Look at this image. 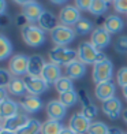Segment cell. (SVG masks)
Instances as JSON below:
<instances>
[{"instance_id": "7", "label": "cell", "mask_w": 127, "mask_h": 134, "mask_svg": "<svg viewBox=\"0 0 127 134\" xmlns=\"http://www.w3.org/2000/svg\"><path fill=\"white\" fill-rule=\"evenodd\" d=\"M23 81H25L26 85V90L29 94H34V96H38L41 93H44L48 90L49 85L48 82L44 81L42 77H32V75H25L23 77Z\"/></svg>"}, {"instance_id": "20", "label": "cell", "mask_w": 127, "mask_h": 134, "mask_svg": "<svg viewBox=\"0 0 127 134\" xmlns=\"http://www.w3.org/2000/svg\"><path fill=\"white\" fill-rule=\"evenodd\" d=\"M85 74H86V64L82 63L81 60H75L66 66V75L71 80H81Z\"/></svg>"}, {"instance_id": "42", "label": "cell", "mask_w": 127, "mask_h": 134, "mask_svg": "<svg viewBox=\"0 0 127 134\" xmlns=\"http://www.w3.org/2000/svg\"><path fill=\"white\" fill-rule=\"evenodd\" d=\"M13 2H15L16 4H19V5H25V4H29V3L34 2V0H13Z\"/></svg>"}, {"instance_id": "3", "label": "cell", "mask_w": 127, "mask_h": 134, "mask_svg": "<svg viewBox=\"0 0 127 134\" xmlns=\"http://www.w3.org/2000/svg\"><path fill=\"white\" fill-rule=\"evenodd\" d=\"M22 38L29 47H41L45 44V33L40 26H36L34 23H29L25 27H22Z\"/></svg>"}, {"instance_id": "21", "label": "cell", "mask_w": 127, "mask_h": 134, "mask_svg": "<svg viewBox=\"0 0 127 134\" xmlns=\"http://www.w3.org/2000/svg\"><path fill=\"white\" fill-rule=\"evenodd\" d=\"M124 27V22L120 16L118 15H109L105 18V23H104V29L107 30L109 34H118L123 30Z\"/></svg>"}, {"instance_id": "12", "label": "cell", "mask_w": 127, "mask_h": 134, "mask_svg": "<svg viewBox=\"0 0 127 134\" xmlns=\"http://www.w3.org/2000/svg\"><path fill=\"white\" fill-rule=\"evenodd\" d=\"M44 11L45 10L42 8V5L38 4L37 2H32V3H29V4L22 5V15H25V18L29 21V23L38 22L40 16L42 15Z\"/></svg>"}, {"instance_id": "34", "label": "cell", "mask_w": 127, "mask_h": 134, "mask_svg": "<svg viewBox=\"0 0 127 134\" xmlns=\"http://www.w3.org/2000/svg\"><path fill=\"white\" fill-rule=\"evenodd\" d=\"M116 82L122 88L127 86V67H122V69H119L118 74H116Z\"/></svg>"}, {"instance_id": "10", "label": "cell", "mask_w": 127, "mask_h": 134, "mask_svg": "<svg viewBox=\"0 0 127 134\" xmlns=\"http://www.w3.org/2000/svg\"><path fill=\"white\" fill-rule=\"evenodd\" d=\"M90 123H92V122H90L88 118H85L82 112H78V114H74L70 118L68 127L75 134H86L89 127H90Z\"/></svg>"}, {"instance_id": "23", "label": "cell", "mask_w": 127, "mask_h": 134, "mask_svg": "<svg viewBox=\"0 0 127 134\" xmlns=\"http://www.w3.org/2000/svg\"><path fill=\"white\" fill-rule=\"evenodd\" d=\"M7 90H8V93L13 94V96H23L27 92L23 78H18V77L11 80V82L7 86Z\"/></svg>"}, {"instance_id": "26", "label": "cell", "mask_w": 127, "mask_h": 134, "mask_svg": "<svg viewBox=\"0 0 127 134\" xmlns=\"http://www.w3.org/2000/svg\"><path fill=\"white\" fill-rule=\"evenodd\" d=\"M93 22L88 19V18H81L79 21L77 22V25L74 26V30H75V33L77 34H79V36H85V34H88V33H92L93 32Z\"/></svg>"}, {"instance_id": "9", "label": "cell", "mask_w": 127, "mask_h": 134, "mask_svg": "<svg viewBox=\"0 0 127 134\" xmlns=\"http://www.w3.org/2000/svg\"><path fill=\"white\" fill-rule=\"evenodd\" d=\"M90 42L93 44L96 49L101 51L111 44V34L104 27H96L92 32V36H90Z\"/></svg>"}, {"instance_id": "24", "label": "cell", "mask_w": 127, "mask_h": 134, "mask_svg": "<svg viewBox=\"0 0 127 134\" xmlns=\"http://www.w3.org/2000/svg\"><path fill=\"white\" fill-rule=\"evenodd\" d=\"M63 129L64 127L60 123V120L48 119L41 126V134H60Z\"/></svg>"}, {"instance_id": "50", "label": "cell", "mask_w": 127, "mask_h": 134, "mask_svg": "<svg viewBox=\"0 0 127 134\" xmlns=\"http://www.w3.org/2000/svg\"><path fill=\"white\" fill-rule=\"evenodd\" d=\"M126 134H127V133H126Z\"/></svg>"}, {"instance_id": "36", "label": "cell", "mask_w": 127, "mask_h": 134, "mask_svg": "<svg viewBox=\"0 0 127 134\" xmlns=\"http://www.w3.org/2000/svg\"><path fill=\"white\" fill-rule=\"evenodd\" d=\"M11 72L7 71V70H4L2 69L0 70V88H7L8 86V83L11 82Z\"/></svg>"}, {"instance_id": "31", "label": "cell", "mask_w": 127, "mask_h": 134, "mask_svg": "<svg viewBox=\"0 0 127 134\" xmlns=\"http://www.w3.org/2000/svg\"><path fill=\"white\" fill-rule=\"evenodd\" d=\"M109 127L104 122H92L88 130V134H108Z\"/></svg>"}, {"instance_id": "27", "label": "cell", "mask_w": 127, "mask_h": 134, "mask_svg": "<svg viewBox=\"0 0 127 134\" xmlns=\"http://www.w3.org/2000/svg\"><path fill=\"white\" fill-rule=\"evenodd\" d=\"M59 101L62 103L64 107H72L74 104H77V101H79V97L75 90H70L66 93H60L59 94Z\"/></svg>"}, {"instance_id": "35", "label": "cell", "mask_w": 127, "mask_h": 134, "mask_svg": "<svg viewBox=\"0 0 127 134\" xmlns=\"http://www.w3.org/2000/svg\"><path fill=\"white\" fill-rule=\"evenodd\" d=\"M77 93H78L79 101H81V104H82V108H83V107H89V105H92V104H93L92 100H90V97H89V94H88V92H86L85 89L77 90Z\"/></svg>"}, {"instance_id": "5", "label": "cell", "mask_w": 127, "mask_h": 134, "mask_svg": "<svg viewBox=\"0 0 127 134\" xmlns=\"http://www.w3.org/2000/svg\"><path fill=\"white\" fill-rule=\"evenodd\" d=\"M112 74H113V64L109 59H107L101 63H96L93 66L92 78L96 85L112 81Z\"/></svg>"}, {"instance_id": "28", "label": "cell", "mask_w": 127, "mask_h": 134, "mask_svg": "<svg viewBox=\"0 0 127 134\" xmlns=\"http://www.w3.org/2000/svg\"><path fill=\"white\" fill-rule=\"evenodd\" d=\"M13 53V44L5 36H0V60H5Z\"/></svg>"}, {"instance_id": "40", "label": "cell", "mask_w": 127, "mask_h": 134, "mask_svg": "<svg viewBox=\"0 0 127 134\" xmlns=\"http://www.w3.org/2000/svg\"><path fill=\"white\" fill-rule=\"evenodd\" d=\"M108 134H124L122 130L119 129V127H109V131Z\"/></svg>"}, {"instance_id": "1", "label": "cell", "mask_w": 127, "mask_h": 134, "mask_svg": "<svg viewBox=\"0 0 127 134\" xmlns=\"http://www.w3.org/2000/svg\"><path fill=\"white\" fill-rule=\"evenodd\" d=\"M78 60H81L82 63L85 64H96V63H101L107 60V55L102 52V51H99L93 47L92 42H88V41H82L79 45H78Z\"/></svg>"}, {"instance_id": "49", "label": "cell", "mask_w": 127, "mask_h": 134, "mask_svg": "<svg viewBox=\"0 0 127 134\" xmlns=\"http://www.w3.org/2000/svg\"><path fill=\"white\" fill-rule=\"evenodd\" d=\"M105 2H108V3H109V2H111V0H105Z\"/></svg>"}, {"instance_id": "4", "label": "cell", "mask_w": 127, "mask_h": 134, "mask_svg": "<svg viewBox=\"0 0 127 134\" xmlns=\"http://www.w3.org/2000/svg\"><path fill=\"white\" fill-rule=\"evenodd\" d=\"M75 30L74 27L70 26H64V25H59L51 32V38L53 41V44L56 47H66L67 44L74 41L75 38Z\"/></svg>"}, {"instance_id": "15", "label": "cell", "mask_w": 127, "mask_h": 134, "mask_svg": "<svg viewBox=\"0 0 127 134\" xmlns=\"http://www.w3.org/2000/svg\"><path fill=\"white\" fill-rule=\"evenodd\" d=\"M45 109L48 118L53 120H62L66 116V112H67V107H64L59 100H51L47 104Z\"/></svg>"}, {"instance_id": "14", "label": "cell", "mask_w": 127, "mask_h": 134, "mask_svg": "<svg viewBox=\"0 0 127 134\" xmlns=\"http://www.w3.org/2000/svg\"><path fill=\"white\" fill-rule=\"evenodd\" d=\"M115 92H116V85L112 81L96 85V89H94L96 97L101 101H107V100L112 99V97H115Z\"/></svg>"}, {"instance_id": "2", "label": "cell", "mask_w": 127, "mask_h": 134, "mask_svg": "<svg viewBox=\"0 0 127 134\" xmlns=\"http://www.w3.org/2000/svg\"><path fill=\"white\" fill-rule=\"evenodd\" d=\"M48 55H49L51 63H55L57 66H68L70 63L78 60V52L67 47H55Z\"/></svg>"}, {"instance_id": "37", "label": "cell", "mask_w": 127, "mask_h": 134, "mask_svg": "<svg viewBox=\"0 0 127 134\" xmlns=\"http://www.w3.org/2000/svg\"><path fill=\"white\" fill-rule=\"evenodd\" d=\"M113 8L120 14H127V0H113Z\"/></svg>"}, {"instance_id": "17", "label": "cell", "mask_w": 127, "mask_h": 134, "mask_svg": "<svg viewBox=\"0 0 127 134\" xmlns=\"http://www.w3.org/2000/svg\"><path fill=\"white\" fill-rule=\"evenodd\" d=\"M19 105H21V108L25 109L27 114H34V112H38L42 108V101L38 96L26 94V96H23V99L21 100Z\"/></svg>"}, {"instance_id": "41", "label": "cell", "mask_w": 127, "mask_h": 134, "mask_svg": "<svg viewBox=\"0 0 127 134\" xmlns=\"http://www.w3.org/2000/svg\"><path fill=\"white\" fill-rule=\"evenodd\" d=\"M0 14L2 16H4L5 14V0H0Z\"/></svg>"}, {"instance_id": "46", "label": "cell", "mask_w": 127, "mask_h": 134, "mask_svg": "<svg viewBox=\"0 0 127 134\" xmlns=\"http://www.w3.org/2000/svg\"><path fill=\"white\" fill-rule=\"evenodd\" d=\"M0 134H15V133L10 131V130H5V129H2V130H0Z\"/></svg>"}, {"instance_id": "30", "label": "cell", "mask_w": 127, "mask_h": 134, "mask_svg": "<svg viewBox=\"0 0 127 134\" xmlns=\"http://www.w3.org/2000/svg\"><path fill=\"white\" fill-rule=\"evenodd\" d=\"M107 10H108V2H105V0H93L92 5L89 8L90 13L93 15H97V16L105 14Z\"/></svg>"}, {"instance_id": "18", "label": "cell", "mask_w": 127, "mask_h": 134, "mask_svg": "<svg viewBox=\"0 0 127 134\" xmlns=\"http://www.w3.org/2000/svg\"><path fill=\"white\" fill-rule=\"evenodd\" d=\"M45 60L40 55H32L29 56V66H27V74L32 77H41L42 71L45 69Z\"/></svg>"}, {"instance_id": "47", "label": "cell", "mask_w": 127, "mask_h": 134, "mask_svg": "<svg viewBox=\"0 0 127 134\" xmlns=\"http://www.w3.org/2000/svg\"><path fill=\"white\" fill-rule=\"evenodd\" d=\"M122 92H123V96H124V99H126V101H127V86L122 88Z\"/></svg>"}, {"instance_id": "8", "label": "cell", "mask_w": 127, "mask_h": 134, "mask_svg": "<svg viewBox=\"0 0 127 134\" xmlns=\"http://www.w3.org/2000/svg\"><path fill=\"white\" fill-rule=\"evenodd\" d=\"M81 10H78L75 5H66L62 8L59 14V21L64 26H75L77 22L81 19Z\"/></svg>"}, {"instance_id": "32", "label": "cell", "mask_w": 127, "mask_h": 134, "mask_svg": "<svg viewBox=\"0 0 127 134\" xmlns=\"http://www.w3.org/2000/svg\"><path fill=\"white\" fill-rule=\"evenodd\" d=\"M115 51L120 55H127V36L118 37L115 41Z\"/></svg>"}, {"instance_id": "43", "label": "cell", "mask_w": 127, "mask_h": 134, "mask_svg": "<svg viewBox=\"0 0 127 134\" xmlns=\"http://www.w3.org/2000/svg\"><path fill=\"white\" fill-rule=\"evenodd\" d=\"M7 88H0V93H2V101L7 99V92H5Z\"/></svg>"}, {"instance_id": "38", "label": "cell", "mask_w": 127, "mask_h": 134, "mask_svg": "<svg viewBox=\"0 0 127 134\" xmlns=\"http://www.w3.org/2000/svg\"><path fill=\"white\" fill-rule=\"evenodd\" d=\"M93 0H75L77 8L78 10H83V11H89L90 5H92Z\"/></svg>"}, {"instance_id": "25", "label": "cell", "mask_w": 127, "mask_h": 134, "mask_svg": "<svg viewBox=\"0 0 127 134\" xmlns=\"http://www.w3.org/2000/svg\"><path fill=\"white\" fill-rule=\"evenodd\" d=\"M41 126L42 123H40L37 119H29L27 123L15 134H41Z\"/></svg>"}, {"instance_id": "16", "label": "cell", "mask_w": 127, "mask_h": 134, "mask_svg": "<svg viewBox=\"0 0 127 134\" xmlns=\"http://www.w3.org/2000/svg\"><path fill=\"white\" fill-rule=\"evenodd\" d=\"M41 77L44 78L45 82H48V85H55L60 78L63 77L62 75V69H60V66H57L55 63H47Z\"/></svg>"}, {"instance_id": "19", "label": "cell", "mask_w": 127, "mask_h": 134, "mask_svg": "<svg viewBox=\"0 0 127 134\" xmlns=\"http://www.w3.org/2000/svg\"><path fill=\"white\" fill-rule=\"evenodd\" d=\"M19 104L15 101H13L11 99H5L3 100L2 103H0V116H2V119H8V118H13L15 116L16 114H19Z\"/></svg>"}, {"instance_id": "29", "label": "cell", "mask_w": 127, "mask_h": 134, "mask_svg": "<svg viewBox=\"0 0 127 134\" xmlns=\"http://www.w3.org/2000/svg\"><path fill=\"white\" fill-rule=\"evenodd\" d=\"M55 89L60 93H66V92H70V90H74V83H72V80L68 78L67 75L62 77L60 80L55 83Z\"/></svg>"}, {"instance_id": "33", "label": "cell", "mask_w": 127, "mask_h": 134, "mask_svg": "<svg viewBox=\"0 0 127 134\" xmlns=\"http://www.w3.org/2000/svg\"><path fill=\"white\" fill-rule=\"evenodd\" d=\"M81 112L83 114V116H85V118H88L90 122H92L96 116H97L99 109H97V107H96L94 104H92V105H89V107H83Z\"/></svg>"}, {"instance_id": "22", "label": "cell", "mask_w": 127, "mask_h": 134, "mask_svg": "<svg viewBox=\"0 0 127 134\" xmlns=\"http://www.w3.org/2000/svg\"><path fill=\"white\" fill-rule=\"evenodd\" d=\"M38 26L44 30V32H52L55 27H57V19H56V16L53 15L51 11H44L42 13V15L40 16V19H38Z\"/></svg>"}, {"instance_id": "13", "label": "cell", "mask_w": 127, "mask_h": 134, "mask_svg": "<svg viewBox=\"0 0 127 134\" xmlns=\"http://www.w3.org/2000/svg\"><path fill=\"white\" fill-rule=\"evenodd\" d=\"M30 118H27L26 114H16L15 116L13 118H8V119H4L3 123H2V129H5V130H10V131H14L16 133L19 129H22L27 122H29Z\"/></svg>"}, {"instance_id": "11", "label": "cell", "mask_w": 127, "mask_h": 134, "mask_svg": "<svg viewBox=\"0 0 127 134\" xmlns=\"http://www.w3.org/2000/svg\"><path fill=\"white\" fill-rule=\"evenodd\" d=\"M101 109L109 119L116 120L120 116V112H122V103L118 97H112L107 101H102Z\"/></svg>"}, {"instance_id": "45", "label": "cell", "mask_w": 127, "mask_h": 134, "mask_svg": "<svg viewBox=\"0 0 127 134\" xmlns=\"http://www.w3.org/2000/svg\"><path fill=\"white\" fill-rule=\"evenodd\" d=\"M51 3H53V4H64L67 0H49Z\"/></svg>"}, {"instance_id": "39", "label": "cell", "mask_w": 127, "mask_h": 134, "mask_svg": "<svg viewBox=\"0 0 127 134\" xmlns=\"http://www.w3.org/2000/svg\"><path fill=\"white\" fill-rule=\"evenodd\" d=\"M15 23H16L18 26H21V27H25L26 25H29V21L25 18V15H18Z\"/></svg>"}, {"instance_id": "44", "label": "cell", "mask_w": 127, "mask_h": 134, "mask_svg": "<svg viewBox=\"0 0 127 134\" xmlns=\"http://www.w3.org/2000/svg\"><path fill=\"white\" fill-rule=\"evenodd\" d=\"M60 134H75V133L72 131V130L70 129V127H64V129L62 130V133H60Z\"/></svg>"}, {"instance_id": "48", "label": "cell", "mask_w": 127, "mask_h": 134, "mask_svg": "<svg viewBox=\"0 0 127 134\" xmlns=\"http://www.w3.org/2000/svg\"><path fill=\"white\" fill-rule=\"evenodd\" d=\"M122 116H123V119L127 122V109H126V111H123V114H122Z\"/></svg>"}, {"instance_id": "6", "label": "cell", "mask_w": 127, "mask_h": 134, "mask_svg": "<svg viewBox=\"0 0 127 134\" xmlns=\"http://www.w3.org/2000/svg\"><path fill=\"white\" fill-rule=\"evenodd\" d=\"M27 66H29V56L23 53H16L11 58L8 69L11 74L15 77H25L27 75Z\"/></svg>"}]
</instances>
